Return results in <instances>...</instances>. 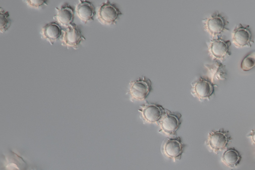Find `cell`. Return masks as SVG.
Wrapping results in <instances>:
<instances>
[{"instance_id": "21", "label": "cell", "mask_w": 255, "mask_h": 170, "mask_svg": "<svg viewBox=\"0 0 255 170\" xmlns=\"http://www.w3.org/2000/svg\"></svg>"}, {"instance_id": "12", "label": "cell", "mask_w": 255, "mask_h": 170, "mask_svg": "<svg viewBox=\"0 0 255 170\" xmlns=\"http://www.w3.org/2000/svg\"><path fill=\"white\" fill-rule=\"evenodd\" d=\"M78 17L85 23L94 20L96 11L93 3L86 0H80L76 7Z\"/></svg>"}, {"instance_id": "2", "label": "cell", "mask_w": 255, "mask_h": 170, "mask_svg": "<svg viewBox=\"0 0 255 170\" xmlns=\"http://www.w3.org/2000/svg\"><path fill=\"white\" fill-rule=\"evenodd\" d=\"M232 139L229 131L222 128L209 132L205 144L211 151L218 154L227 149Z\"/></svg>"}, {"instance_id": "6", "label": "cell", "mask_w": 255, "mask_h": 170, "mask_svg": "<svg viewBox=\"0 0 255 170\" xmlns=\"http://www.w3.org/2000/svg\"><path fill=\"white\" fill-rule=\"evenodd\" d=\"M191 94L200 101L209 100L215 92L216 86L209 79L200 77L191 84Z\"/></svg>"}, {"instance_id": "15", "label": "cell", "mask_w": 255, "mask_h": 170, "mask_svg": "<svg viewBox=\"0 0 255 170\" xmlns=\"http://www.w3.org/2000/svg\"><path fill=\"white\" fill-rule=\"evenodd\" d=\"M206 67L208 69L211 76V80H223L227 79V72L225 65L217 60L211 64H207Z\"/></svg>"}, {"instance_id": "4", "label": "cell", "mask_w": 255, "mask_h": 170, "mask_svg": "<svg viewBox=\"0 0 255 170\" xmlns=\"http://www.w3.org/2000/svg\"><path fill=\"white\" fill-rule=\"evenodd\" d=\"M184 147L180 137H168L163 142L161 151L166 158L176 162L181 160Z\"/></svg>"}, {"instance_id": "14", "label": "cell", "mask_w": 255, "mask_h": 170, "mask_svg": "<svg viewBox=\"0 0 255 170\" xmlns=\"http://www.w3.org/2000/svg\"><path fill=\"white\" fill-rule=\"evenodd\" d=\"M62 28L56 22H50L42 28V34L44 39L53 45L62 35Z\"/></svg>"}, {"instance_id": "11", "label": "cell", "mask_w": 255, "mask_h": 170, "mask_svg": "<svg viewBox=\"0 0 255 170\" xmlns=\"http://www.w3.org/2000/svg\"><path fill=\"white\" fill-rule=\"evenodd\" d=\"M85 40L78 25L72 23L67 27L62 35V45L77 49L81 42Z\"/></svg>"}, {"instance_id": "20", "label": "cell", "mask_w": 255, "mask_h": 170, "mask_svg": "<svg viewBox=\"0 0 255 170\" xmlns=\"http://www.w3.org/2000/svg\"><path fill=\"white\" fill-rule=\"evenodd\" d=\"M247 136L250 137L253 143L255 144V128L252 130Z\"/></svg>"}, {"instance_id": "10", "label": "cell", "mask_w": 255, "mask_h": 170, "mask_svg": "<svg viewBox=\"0 0 255 170\" xmlns=\"http://www.w3.org/2000/svg\"><path fill=\"white\" fill-rule=\"evenodd\" d=\"M232 38L233 44L238 48L250 47L254 42L249 26H244L241 23L234 29Z\"/></svg>"}, {"instance_id": "19", "label": "cell", "mask_w": 255, "mask_h": 170, "mask_svg": "<svg viewBox=\"0 0 255 170\" xmlns=\"http://www.w3.org/2000/svg\"><path fill=\"white\" fill-rule=\"evenodd\" d=\"M27 4L31 7L38 8L43 5H47V0H27Z\"/></svg>"}, {"instance_id": "1", "label": "cell", "mask_w": 255, "mask_h": 170, "mask_svg": "<svg viewBox=\"0 0 255 170\" xmlns=\"http://www.w3.org/2000/svg\"><path fill=\"white\" fill-rule=\"evenodd\" d=\"M151 81L145 76L129 83L128 94L131 101H142L148 96L152 90Z\"/></svg>"}, {"instance_id": "7", "label": "cell", "mask_w": 255, "mask_h": 170, "mask_svg": "<svg viewBox=\"0 0 255 170\" xmlns=\"http://www.w3.org/2000/svg\"><path fill=\"white\" fill-rule=\"evenodd\" d=\"M165 110L160 105L146 103L139 106L138 111L145 123L158 124L165 114Z\"/></svg>"}, {"instance_id": "8", "label": "cell", "mask_w": 255, "mask_h": 170, "mask_svg": "<svg viewBox=\"0 0 255 170\" xmlns=\"http://www.w3.org/2000/svg\"><path fill=\"white\" fill-rule=\"evenodd\" d=\"M206 30L210 34L212 39L219 37L224 30H227L226 26L228 23L224 17L218 12L203 20Z\"/></svg>"}, {"instance_id": "17", "label": "cell", "mask_w": 255, "mask_h": 170, "mask_svg": "<svg viewBox=\"0 0 255 170\" xmlns=\"http://www.w3.org/2000/svg\"><path fill=\"white\" fill-rule=\"evenodd\" d=\"M255 66V50L248 53L242 60L241 69L244 71H248Z\"/></svg>"}, {"instance_id": "3", "label": "cell", "mask_w": 255, "mask_h": 170, "mask_svg": "<svg viewBox=\"0 0 255 170\" xmlns=\"http://www.w3.org/2000/svg\"><path fill=\"white\" fill-rule=\"evenodd\" d=\"M181 116L179 113H173L166 109L158 123L160 127L159 132L168 137L175 136L181 124Z\"/></svg>"}, {"instance_id": "9", "label": "cell", "mask_w": 255, "mask_h": 170, "mask_svg": "<svg viewBox=\"0 0 255 170\" xmlns=\"http://www.w3.org/2000/svg\"><path fill=\"white\" fill-rule=\"evenodd\" d=\"M231 44L230 40H225L219 37L210 40L208 50L214 60H223L231 55Z\"/></svg>"}, {"instance_id": "13", "label": "cell", "mask_w": 255, "mask_h": 170, "mask_svg": "<svg viewBox=\"0 0 255 170\" xmlns=\"http://www.w3.org/2000/svg\"><path fill=\"white\" fill-rule=\"evenodd\" d=\"M57 13L54 16L58 22L63 26L68 27L73 23L74 18V9L68 4L65 3L60 8L56 7Z\"/></svg>"}, {"instance_id": "5", "label": "cell", "mask_w": 255, "mask_h": 170, "mask_svg": "<svg viewBox=\"0 0 255 170\" xmlns=\"http://www.w3.org/2000/svg\"><path fill=\"white\" fill-rule=\"evenodd\" d=\"M122 14L120 9L109 0L102 3L98 9L97 18L105 25L115 24Z\"/></svg>"}, {"instance_id": "16", "label": "cell", "mask_w": 255, "mask_h": 170, "mask_svg": "<svg viewBox=\"0 0 255 170\" xmlns=\"http://www.w3.org/2000/svg\"><path fill=\"white\" fill-rule=\"evenodd\" d=\"M222 162L227 167H235L239 165L242 160L240 152L234 148H229L223 153Z\"/></svg>"}, {"instance_id": "18", "label": "cell", "mask_w": 255, "mask_h": 170, "mask_svg": "<svg viewBox=\"0 0 255 170\" xmlns=\"http://www.w3.org/2000/svg\"><path fill=\"white\" fill-rule=\"evenodd\" d=\"M0 31L3 33L9 28L11 20L8 12L5 11L1 7L0 8Z\"/></svg>"}]
</instances>
